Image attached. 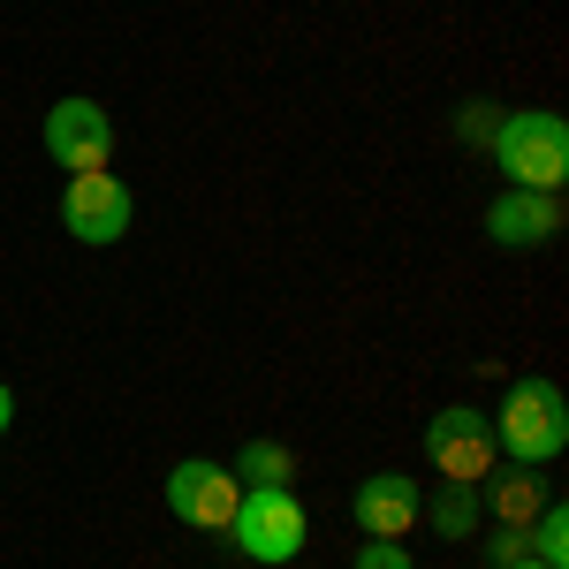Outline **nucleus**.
I'll return each instance as SVG.
<instances>
[{
	"label": "nucleus",
	"mask_w": 569,
	"mask_h": 569,
	"mask_svg": "<svg viewBox=\"0 0 569 569\" xmlns=\"http://www.w3.org/2000/svg\"><path fill=\"white\" fill-rule=\"evenodd\" d=\"M493 448H509L517 463H555L569 448V410L555 380H517L501 395V426H493Z\"/></svg>",
	"instance_id": "f257e3e1"
},
{
	"label": "nucleus",
	"mask_w": 569,
	"mask_h": 569,
	"mask_svg": "<svg viewBox=\"0 0 569 569\" xmlns=\"http://www.w3.org/2000/svg\"><path fill=\"white\" fill-rule=\"evenodd\" d=\"M493 160H501V176L517 182V190H555L569 176V122L562 114H509L501 130H493Z\"/></svg>",
	"instance_id": "f03ea898"
},
{
	"label": "nucleus",
	"mask_w": 569,
	"mask_h": 569,
	"mask_svg": "<svg viewBox=\"0 0 569 569\" xmlns=\"http://www.w3.org/2000/svg\"><path fill=\"white\" fill-rule=\"evenodd\" d=\"M228 531H236V547L251 562H297L305 555V509H297L289 486H243Z\"/></svg>",
	"instance_id": "7ed1b4c3"
},
{
	"label": "nucleus",
	"mask_w": 569,
	"mask_h": 569,
	"mask_svg": "<svg viewBox=\"0 0 569 569\" xmlns=\"http://www.w3.org/2000/svg\"><path fill=\"white\" fill-rule=\"evenodd\" d=\"M46 152H53V168H69V176L107 168V152H114L107 107H99V99H61V107L46 114Z\"/></svg>",
	"instance_id": "20e7f679"
},
{
	"label": "nucleus",
	"mask_w": 569,
	"mask_h": 569,
	"mask_svg": "<svg viewBox=\"0 0 569 569\" xmlns=\"http://www.w3.org/2000/svg\"><path fill=\"white\" fill-rule=\"evenodd\" d=\"M61 228H69L77 243H122V228H130V190L107 176V168L69 176V190H61Z\"/></svg>",
	"instance_id": "39448f33"
},
{
	"label": "nucleus",
	"mask_w": 569,
	"mask_h": 569,
	"mask_svg": "<svg viewBox=\"0 0 569 569\" xmlns=\"http://www.w3.org/2000/svg\"><path fill=\"white\" fill-rule=\"evenodd\" d=\"M236 501H243V486H236V471H220V463H206V456H190V463H176V471H168V509H176L182 525L228 531V517H236Z\"/></svg>",
	"instance_id": "423d86ee"
},
{
	"label": "nucleus",
	"mask_w": 569,
	"mask_h": 569,
	"mask_svg": "<svg viewBox=\"0 0 569 569\" xmlns=\"http://www.w3.org/2000/svg\"><path fill=\"white\" fill-rule=\"evenodd\" d=\"M426 456L448 471V486H471L479 471H493V426L479 410H440L426 426Z\"/></svg>",
	"instance_id": "0eeeda50"
},
{
	"label": "nucleus",
	"mask_w": 569,
	"mask_h": 569,
	"mask_svg": "<svg viewBox=\"0 0 569 569\" xmlns=\"http://www.w3.org/2000/svg\"><path fill=\"white\" fill-rule=\"evenodd\" d=\"M418 486L402 479V471H372V479L357 486V525L372 531V539H402V531L418 525Z\"/></svg>",
	"instance_id": "6e6552de"
},
{
	"label": "nucleus",
	"mask_w": 569,
	"mask_h": 569,
	"mask_svg": "<svg viewBox=\"0 0 569 569\" xmlns=\"http://www.w3.org/2000/svg\"><path fill=\"white\" fill-rule=\"evenodd\" d=\"M562 228V206H555V190H509L493 213H486V236L493 243H509V251H525V243H547Z\"/></svg>",
	"instance_id": "1a4fd4ad"
},
{
	"label": "nucleus",
	"mask_w": 569,
	"mask_h": 569,
	"mask_svg": "<svg viewBox=\"0 0 569 569\" xmlns=\"http://www.w3.org/2000/svg\"><path fill=\"white\" fill-rule=\"evenodd\" d=\"M289 479H297V456L273 448V440H251V448L236 456V486H289Z\"/></svg>",
	"instance_id": "9d476101"
},
{
	"label": "nucleus",
	"mask_w": 569,
	"mask_h": 569,
	"mask_svg": "<svg viewBox=\"0 0 569 569\" xmlns=\"http://www.w3.org/2000/svg\"><path fill=\"white\" fill-rule=\"evenodd\" d=\"M531 547H539V562H547V569L569 562V517H562V509H539V517H531Z\"/></svg>",
	"instance_id": "9b49d317"
},
{
	"label": "nucleus",
	"mask_w": 569,
	"mask_h": 569,
	"mask_svg": "<svg viewBox=\"0 0 569 569\" xmlns=\"http://www.w3.org/2000/svg\"><path fill=\"white\" fill-rule=\"evenodd\" d=\"M493 501H501V517H509V525H531V517H539V509H547V493H539V479H501V493H493Z\"/></svg>",
	"instance_id": "f8f14e48"
},
{
	"label": "nucleus",
	"mask_w": 569,
	"mask_h": 569,
	"mask_svg": "<svg viewBox=\"0 0 569 569\" xmlns=\"http://www.w3.org/2000/svg\"><path fill=\"white\" fill-rule=\"evenodd\" d=\"M471 517H479L471 486H448V493L433 501V525H440V539H463V531H471Z\"/></svg>",
	"instance_id": "ddd939ff"
},
{
	"label": "nucleus",
	"mask_w": 569,
	"mask_h": 569,
	"mask_svg": "<svg viewBox=\"0 0 569 569\" xmlns=\"http://www.w3.org/2000/svg\"><path fill=\"white\" fill-rule=\"evenodd\" d=\"M357 569H410V555H402V539H365Z\"/></svg>",
	"instance_id": "4468645a"
},
{
	"label": "nucleus",
	"mask_w": 569,
	"mask_h": 569,
	"mask_svg": "<svg viewBox=\"0 0 569 569\" xmlns=\"http://www.w3.org/2000/svg\"><path fill=\"white\" fill-rule=\"evenodd\" d=\"M456 130H463V137H493V130H501V122H493V114H486V99H471V107H463V114H456Z\"/></svg>",
	"instance_id": "2eb2a0df"
},
{
	"label": "nucleus",
	"mask_w": 569,
	"mask_h": 569,
	"mask_svg": "<svg viewBox=\"0 0 569 569\" xmlns=\"http://www.w3.org/2000/svg\"><path fill=\"white\" fill-rule=\"evenodd\" d=\"M8 426H16V395L0 388V433H8Z\"/></svg>",
	"instance_id": "dca6fc26"
},
{
	"label": "nucleus",
	"mask_w": 569,
	"mask_h": 569,
	"mask_svg": "<svg viewBox=\"0 0 569 569\" xmlns=\"http://www.w3.org/2000/svg\"><path fill=\"white\" fill-rule=\"evenodd\" d=\"M509 569H547V562H509Z\"/></svg>",
	"instance_id": "f3484780"
}]
</instances>
